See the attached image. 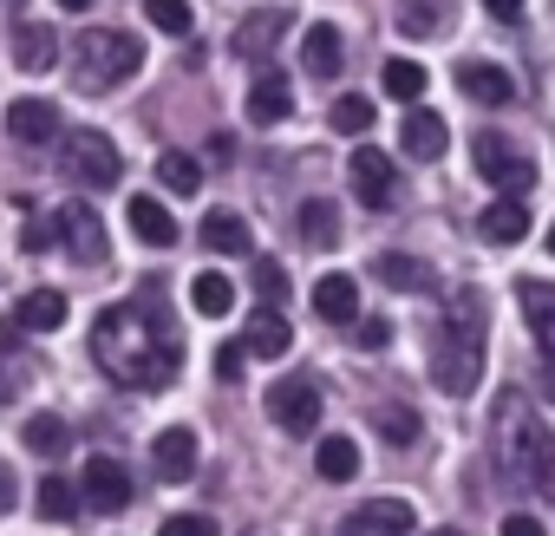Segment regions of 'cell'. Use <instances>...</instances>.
I'll list each match as a JSON object with an SVG mask.
<instances>
[{"label": "cell", "mask_w": 555, "mask_h": 536, "mask_svg": "<svg viewBox=\"0 0 555 536\" xmlns=\"http://www.w3.org/2000/svg\"><path fill=\"white\" fill-rule=\"evenodd\" d=\"M92 354H99V367L118 386H138V393L177 386V373H183V334H177V315H170L164 289L144 282L131 302L105 308L92 321Z\"/></svg>", "instance_id": "6da1fadb"}, {"label": "cell", "mask_w": 555, "mask_h": 536, "mask_svg": "<svg viewBox=\"0 0 555 536\" xmlns=\"http://www.w3.org/2000/svg\"><path fill=\"white\" fill-rule=\"evenodd\" d=\"M490 458H496V477L509 490H548L555 497V464H548V432L542 419L522 406V393H496V412H490Z\"/></svg>", "instance_id": "7a4b0ae2"}, {"label": "cell", "mask_w": 555, "mask_h": 536, "mask_svg": "<svg viewBox=\"0 0 555 536\" xmlns=\"http://www.w3.org/2000/svg\"><path fill=\"white\" fill-rule=\"evenodd\" d=\"M483 373V302L477 295H457L438 341H431V380L444 393H470Z\"/></svg>", "instance_id": "3957f363"}, {"label": "cell", "mask_w": 555, "mask_h": 536, "mask_svg": "<svg viewBox=\"0 0 555 536\" xmlns=\"http://www.w3.org/2000/svg\"><path fill=\"white\" fill-rule=\"evenodd\" d=\"M138 66H144V47H138L131 34H118V27H86L79 47H73V79H79L86 92H112V86H125Z\"/></svg>", "instance_id": "277c9868"}, {"label": "cell", "mask_w": 555, "mask_h": 536, "mask_svg": "<svg viewBox=\"0 0 555 536\" xmlns=\"http://www.w3.org/2000/svg\"><path fill=\"white\" fill-rule=\"evenodd\" d=\"M470 164H477V177H483L490 190H503L509 203H529L535 170H529V157H522L503 131H477V138H470Z\"/></svg>", "instance_id": "5b68a950"}, {"label": "cell", "mask_w": 555, "mask_h": 536, "mask_svg": "<svg viewBox=\"0 0 555 536\" xmlns=\"http://www.w3.org/2000/svg\"><path fill=\"white\" fill-rule=\"evenodd\" d=\"M60 164H66V177L86 183V190H112V183L125 177V157H118V144H112L105 131H73V138L60 144Z\"/></svg>", "instance_id": "8992f818"}, {"label": "cell", "mask_w": 555, "mask_h": 536, "mask_svg": "<svg viewBox=\"0 0 555 536\" xmlns=\"http://www.w3.org/2000/svg\"><path fill=\"white\" fill-rule=\"evenodd\" d=\"M268 419L282 425V432H295V438H308V432L321 425V386H314V380H282V386H268Z\"/></svg>", "instance_id": "52a82bcc"}, {"label": "cell", "mask_w": 555, "mask_h": 536, "mask_svg": "<svg viewBox=\"0 0 555 536\" xmlns=\"http://www.w3.org/2000/svg\"><path fill=\"white\" fill-rule=\"evenodd\" d=\"M347 177H353V196H360L366 209H392V203H399V170H392V157H386V151L360 144V151H353V164H347Z\"/></svg>", "instance_id": "ba28073f"}, {"label": "cell", "mask_w": 555, "mask_h": 536, "mask_svg": "<svg viewBox=\"0 0 555 536\" xmlns=\"http://www.w3.org/2000/svg\"><path fill=\"white\" fill-rule=\"evenodd\" d=\"M53 235L66 242L73 261H105V222H99L92 203H66V209L53 216Z\"/></svg>", "instance_id": "9c48e42d"}, {"label": "cell", "mask_w": 555, "mask_h": 536, "mask_svg": "<svg viewBox=\"0 0 555 536\" xmlns=\"http://www.w3.org/2000/svg\"><path fill=\"white\" fill-rule=\"evenodd\" d=\"M79 503H92V510H105V516H112V510H125V503H131V471H125L118 458H105V451H99V458H86Z\"/></svg>", "instance_id": "30bf717a"}, {"label": "cell", "mask_w": 555, "mask_h": 536, "mask_svg": "<svg viewBox=\"0 0 555 536\" xmlns=\"http://www.w3.org/2000/svg\"><path fill=\"white\" fill-rule=\"evenodd\" d=\"M412 529H418V516H412L405 497H366V503L340 523V536H412Z\"/></svg>", "instance_id": "8fae6325"}, {"label": "cell", "mask_w": 555, "mask_h": 536, "mask_svg": "<svg viewBox=\"0 0 555 536\" xmlns=\"http://www.w3.org/2000/svg\"><path fill=\"white\" fill-rule=\"evenodd\" d=\"M8 138L27 144V151L53 144V138H60V105H53V99H14V105H8Z\"/></svg>", "instance_id": "7c38bea8"}, {"label": "cell", "mask_w": 555, "mask_h": 536, "mask_svg": "<svg viewBox=\"0 0 555 536\" xmlns=\"http://www.w3.org/2000/svg\"><path fill=\"white\" fill-rule=\"evenodd\" d=\"M151 471H157L164 484H183V477L196 471V432H190V425H164V432L151 438Z\"/></svg>", "instance_id": "4fadbf2b"}, {"label": "cell", "mask_w": 555, "mask_h": 536, "mask_svg": "<svg viewBox=\"0 0 555 536\" xmlns=\"http://www.w3.org/2000/svg\"><path fill=\"white\" fill-rule=\"evenodd\" d=\"M516 302H522V321H529L542 360H555V282H516Z\"/></svg>", "instance_id": "5bb4252c"}, {"label": "cell", "mask_w": 555, "mask_h": 536, "mask_svg": "<svg viewBox=\"0 0 555 536\" xmlns=\"http://www.w3.org/2000/svg\"><path fill=\"white\" fill-rule=\"evenodd\" d=\"M399 144H405V157H418V164H431V157H444V144H451V131H444V118H438V112H425V105H412V112H405V125H399Z\"/></svg>", "instance_id": "9a60e30c"}, {"label": "cell", "mask_w": 555, "mask_h": 536, "mask_svg": "<svg viewBox=\"0 0 555 536\" xmlns=\"http://www.w3.org/2000/svg\"><path fill=\"white\" fill-rule=\"evenodd\" d=\"M295 347V328L274 315V308H255L248 315V334H242V354H255V360H282Z\"/></svg>", "instance_id": "2e32d148"}, {"label": "cell", "mask_w": 555, "mask_h": 536, "mask_svg": "<svg viewBox=\"0 0 555 536\" xmlns=\"http://www.w3.org/2000/svg\"><path fill=\"white\" fill-rule=\"evenodd\" d=\"M8 47H14V66L21 73H53V60H60V40H53L47 21H21Z\"/></svg>", "instance_id": "e0dca14e"}, {"label": "cell", "mask_w": 555, "mask_h": 536, "mask_svg": "<svg viewBox=\"0 0 555 536\" xmlns=\"http://www.w3.org/2000/svg\"><path fill=\"white\" fill-rule=\"evenodd\" d=\"M314 315L334 321V328H353L360 321V282L353 276H321L314 282Z\"/></svg>", "instance_id": "ac0fdd59"}, {"label": "cell", "mask_w": 555, "mask_h": 536, "mask_svg": "<svg viewBox=\"0 0 555 536\" xmlns=\"http://www.w3.org/2000/svg\"><path fill=\"white\" fill-rule=\"evenodd\" d=\"M282 34H288V14H282V8H255V14L235 27V53H242V60H261Z\"/></svg>", "instance_id": "d6986e66"}, {"label": "cell", "mask_w": 555, "mask_h": 536, "mask_svg": "<svg viewBox=\"0 0 555 536\" xmlns=\"http://www.w3.org/2000/svg\"><path fill=\"white\" fill-rule=\"evenodd\" d=\"M288 112H295V92H288L282 73H261V79L248 86V118H255V125H282Z\"/></svg>", "instance_id": "ffe728a7"}, {"label": "cell", "mask_w": 555, "mask_h": 536, "mask_svg": "<svg viewBox=\"0 0 555 536\" xmlns=\"http://www.w3.org/2000/svg\"><path fill=\"white\" fill-rule=\"evenodd\" d=\"M457 86H464V99H477V105H509V99H516V79H509L503 66H490V60L464 66Z\"/></svg>", "instance_id": "44dd1931"}, {"label": "cell", "mask_w": 555, "mask_h": 536, "mask_svg": "<svg viewBox=\"0 0 555 536\" xmlns=\"http://www.w3.org/2000/svg\"><path fill=\"white\" fill-rule=\"evenodd\" d=\"M125 216H131V235H138L144 248H170V242H177V222H170V209H164L157 196H131Z\"/></svg>", "instance_id": "7402d4cb"}, {"label": "cell", "mask_w": 555, "mask_h": 536, "mask_svg": "<svg viewBox=\"0 0 555 536\" xmlns=\"http://www.w3.org/2000/svg\"><path fill=\"white\" fill-rule=\"evenodd\" d=\"M203 248H216V255H248L255 235H248V222H242L235 209H209V216H203Z\"/></svg>", "instance_id": "603a6c76"}, {"label": "cell", "mask_w": 555, "mask_h": 536, "mask_svg": "<svg viewBox=\"0 0 555 536\" xmlns=\"http://www.w3.org/2000/svg\"><path fill=\"white\" fill-rule=\"evenodd\" d=\"M190 308H196L203 321H222V315L235 308V282L216 276V268H203V276H190Z\"/></svg>", "instance_id": "cb8c5ba5"}, {"label": "cell", "mask_w": 555, "mask_h": 536, "mask_svg": "<svg viewBox=\"0 0 555 536\" xmlns=\"http://www.w3.org/2000/svg\"><path fill=\"white\" fill-rule=\"evenodd\" d=\"M301 66H308L314 79H334V73H340V34H334L327 21H314V27L301 34Z\"/></svg>", "instance_id": "d4e9b609"}, {"label": "cell", "mask_w": 555, "mask_h": 536, "mask_svg": "<svg viewBox=\"0 0 555 536\" xmlns=\"http://www.w3.org/2000/svg\"><path fill=\"white\" fill-rule=\"evenodd\" d=\"M14 321H21L27 334H53V328L66 321V295H60V289H34V295L14 308Z\"/></svg>", "instance_id": "484cf974"}, {"label": "cell", "mask_w": 555, "mask_h": 536, "mask_svg": "<svg viewBox=\"0 0 555 536\" xmlns=\"http://www.w3.org/2000/svg\"><path fill=\"white\" fill-rule=\"evenodd\" d=\"M301 242H308V248H334V242H340V209H334L327 196H308V203H301Z\"/></svg>", "instance_id": "4316f807"}, {"label": "cell", "mask_w": 555, "mask_h": 536, "mask_svg": "<svg viewBox=\"0 0 555 536\" xmlns=\"http://www.w3.org/2000/svg\"><path fill=\"white\" fill-rule=\"evenodd\" d=\"M477 229H483V242H522V229H529V216H522V203H509V196H496L483 216H477Z\"/></svg>", "instance_id": "83f0119b"}, {"label": "cell", "mask_w": 555, "mask_h": 536, "mask_svg": "<svg viewBox=\"0 0 555 536\" xmlns=\"http://www.w3.org/2000/svg\"><path fill=\"white\" fill-rule=\"evenodd\" d=\"M34 510H40L47 523H66V516H79V484H66L60 471H53V477H40V484H34Z\"/></svg>", "instance_id": "f1b7e54d"}, {"label": "cell", "mask_w": 555, "mask_h": 536, "mask_svg": "<svg viewBox=\"0 0 555 536\" xmlns=\"http://www.w3.org/2000/svg\"><path fill=\"white\" fill-rule=\"evenodd\" d=\"M157 183H164L170 196H196V190H203V164H196L190 151H164V157H157Z\"/></svg>", "instance_id": "f546056e"}, {"label": "cell", "mask_w": 555, "mask_h": 536, "mask_svg": "<svg viewBox=\"0 0 555 536\" xmlns=\"http://www.w3.org/2000/svg\"><path fill=\"white\" fill-rule=\"evenodd\" d=\"M373 276H379L386 289H405V295H425V289H431L425 261H412V255H379V261H373Z\"/></svg>", "instance_id": "4dcf8cb0"}, {"label": "cell", "mask_w": 555, "mask_h": 536, "mask_svg": "<svg viewBox=\"0 0 555 536\" xmlns=\"http://www.w3.org/2000/svg\"><path fill=\"white\" fill-rule=\"evenodd\" d=\"M66 445H73L66 419H53V412H34V419H27V451H34V458H66Z\"/></svg>", "instance_id": "1f68e13d"}, {"label": "cell", "mask_w": 555, "mask_h": 536, "mask_svg": "<svg viewBox=\"0 0 555 536\" xmlns=\"http://www.w3.org/2000/svg\"><path fill=\"white\" fill-rule=\"evenodd\" d=\"M314 464H321V477H327V484H347V477L360 471V445L334 432V438H321V451H314Z\"/></svg>", "instance_id": "d6a6232c"}, {"label": "cell", "mask_w": 555, "mask_h": 536, "mask_svg": "<svg viewBox=\"0 0 555 536\" xmlns=\"http://www.w3.org/2000/svg\"><path fill=\"white\" fill-rule=\"evenodd\" d=\"M327 125H334L340 138H366V131H373V99L340 92V99H334V112H327Z\"/></svg>", "instance_id": "836d02e7"}, {"label": "cell", "mask_w": 555, "mask_h": 536, "mask_svg": "<svg viewBox=\"0 0 555 536\" xmlns=\"http://www.w3.org/2000/svg\"><path fill=\"white\" fill-rule=\"evenodd\" d=\"M425 79H431V73H425L418 60H386V92H392L399 105H418V99H425Z\"/></svg>", "instance_id": "e575fe53"}, {"label": "cell", "mask_w": 555, "mask_h": 536, "mask_svg": "<svg viewBox=\"0 0 555 536\" xmlns=\"http://www.w3.org/2000/svg\"><path fill=\"white\" fill-rule=\"evenodd\" d=\"M144 21H151L157 34L183 40V34H190V0H144Z\"/></svg>", "instance_id": "d590c367"}, {"label": "cell", "mask_w": 555, "mask_h": 536, "mask_svg": "<svg viewBox=\"0 0 555 536\" xmlns=\"http://www.w3.org/2000/svg\"><path fill=\"white\" fill-rule=\"evenodd\" d=\"M399 34H412V40L438 34V8L431 0H399Z\"/></svg>", "instance_id": "8d00e7d4"}, {"label": "cell", "mask_w": 555, "mask_h": 536, "mask_svg": "<svg viewBox=\"0 0 555 536\" xmlns=\"http://www.w3.org/2000/svg\"><path fill=\"white\" fill-rule=\"evenodd\" d=\"M373 419H379V432H386L392 445H412V438H418V419H412L405 406H379Z\"/></svg>", "instance_id": "74e56055"}, {"label": "cell", "mask_w": 555, "mask_h": 536, "mask_svg": "<svg viewBox=\"0 0 555 536\" xmlns=\"http://www.w3.org/2000/svg\"><path fill=\"white\" fill-rule=\"evenodd\" d=\"M53 242H60V235H53V216H27V229H21V248H27V255H47Z\"/></svg>", "instance_id": "f35d334b"}, {"label": "cell", "mask_w": 555, "mask_h": 536, "mask_svg": "<svg viewBox=\"0 0 555 536\" xmlns=\"http://www.w3.org/2000/svg\"><path fill=\"white\" fill-rule=\"evenodd\" d=\"M255 289H261L268 302H282V295H288V268H282V261H255Z\"/></svg>", "instance_id": "ab89813d"}, {"label": "cell", "mask_w": 555, "mask_h": 536, "mask_svg": "<svg viewBox=\"0 0 555 536\" xmlns=\"http://www.w3.org/2000/svg\"><path fill=\"white\" fill-rule=\"evenodd\" d=\"M157 536H216V523L190 510V516H164V529H157Z\"/></svg>", "instance_id": "60d3db41"}, {"label": "cell", "mask_w": 555, "mask_h": 536, "mask_svg": "<svg viewBox=\"0 0 555 536\" xmlns=\"http://www.w3.org/2000/svg\"><path fill=\"white\" fill-rule=\"evenodd\" d=\"M366 354H379V347H392V321H360V334H353Z\"/></svg>", "instance_id": "b9f144b4"}, {"label": "cell", "mask_w": 555, "mask_h": 536, "mask_svg": "<svg viewBox=\"0 0 555 536\" xmlns=\"http://www.w3.org/2000/svg\"><path fill=\"white\" fill-rule=\"evenodd\" d=\"M242 367H248V354H242V341H229L216 354V380H242Z\"/></svg>", "instance_id": "7bdbcfd3"}, {"label": "cell", "mask_w": 555, "mask_h": 536, "mask_svg": "<svg viewBox=\"0 0 555 536\" xmlns=\"http://www.w3.org/2000/svg\"><path fill=\"white\" fill-rule=\"evenodd\" d=\"M503 536H548V529H542V516H522V510H509V516H503Z\"/></svg>", "instance_id": "ee69618b"}, {"label": "cell", "mask_w": 555, "mask_h": 536, "mask_svg": "<svg viewBox=\"0 0 555 536\" xmlns=\"http://www.w3.org/2000/svg\"><path fill=\"white\" fill-rule=\"evenodd\" d=\"M490 21H522V0H483Z\"/></svg>", "instance_id": "f6af8a7d"}, {"label": "cell", "mask_w": 555, "mask_h": 536, "mask_svg": "<svg viewBox=\"0 0 555 536\" xmlns=\"http://www.w3.org/2000/svg\"><path fill=\"white\" fill-rule=\"evenodd\" d=\"M8 510H14V471L0 464V516H8Z\"/></svg>", "instance_id": "bcb514c9"}, {"label": "cell", "mask_w": 555, "mask_h": 536, "mask_svg": "<svg viewBox=\"0 0 555 536\" xmlns=\"http://www.w3.org/2000/svg\"><path fill=\"white\" fill-rule=\"evenodd\" d=\"M535 393H542V399H555V360H542V373H535Z\"/></svg>", "instance_id": "7dc6e473"}, {"label": "cell", "mask_w": 555, "mask_h": 536, "mask_svg": "<svg viewBox=\"0 0 555 536\" xmlns=\"http://www.w3.org/2000/svg\"><path fill=\"white\" fill-rule=\"evenodd\" d=\"M8 347H21V321H14V315L0 321V354H8Z\"/></svg>", "instance_id": "c3c4849f"}, {"label": "cell", "mask_w": 555, "mask_h": 536, "mask_svg": "<svg viewBox=\"0 0 555 536\" xmlns=\"http://www.w3.org/2000/svg\"><path fill=\"white\" fill-rule=\"evenodd\" d=\"M60 8H66V14H86V8H92V0H60Z\"/></svg>", "instance_id": "681fc988"}, {"label": "cell", "mask_w": 555, "mask_h": 536, "mask_svg": "<svg viewBox=\"0 0 555 536\" xmlns=\"http://www.w3.org/2000/svg\"><path fill=\"white\" fill-rule=\"evenodd\" d=\"M8 393H14V386H8V373H0V406H8Z\"/></svg>", "instance_id": "f907efd6"}, {"label": "cell", "mask_w": 555, "mask_h": 536, "mask_svg": "<svg viewBox=\"0 0 555 536\" xmlns=\"http://www.w3.org/2000/svg\"><path fill=\"white\" fill-rule=\"evenodd\" d=\"M431 536H464V529H431Z\"/></svg>", "instance_id": "816d5d0a"}, {"label": "cell", "mask_w": 555, "mask_h": 536, "mask_svg": "<svg viewBox=\"0 0 555 536\" xmlns=\"http://www.w3.org/2000/svg\"><path fill=\"white\" fill-rule=\"evenodd\" d=\"M548 255H555V222H548Z\"/></svg>", "instance_id": "f5cc1de1"}, {"label": "cell", "mask_w": 555, "mask_h": 536, "mask_svg": "<svg viewBox=\"0 0 555 536\" xmlns=\"http://www.w3.org/2000/svg\"><path fill=\"white\" fill-rule=\"evenodd\" d=\"M248 536H261V529H248Z\"/></svg>", "instance_id": "db71d44e"}]
</instances>
